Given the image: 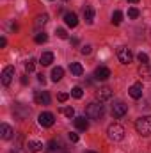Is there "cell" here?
Masks as SVG:
<instances>
[{"label":"cell","instance_id":"36","mask_svg":"<svg viewBox=\"0 0 151 153\" xmlns=\"http://www.w3.org/2000/svg\"><path fill=\"white\" fill-rule=\"evenodd\" d=\"M38 80H39V82H43V84H44V75H43V73H39V75H38Z\"/></svg>","mask_w":151,"mask_h":153},{"label":"cell","instance_id":"35","mask_svg":"<svg viewBox=\"0 0 151 153\" xmlns=\"http://www.w3.org/2000/svg\"><path fill=\"white\" fill-rule=\"evenodd\" d=\"M27 82H29V78H27V75H23V76H21V84H23V85H27Z\"/></svg>","mask_w":151,"mask_h":153},{"label":"cell","instance_id":"27","mask_svg":"<svg viewBox=\"0 0 151 153\" xmlns=\"http://www.w3.org/2000/svg\"><path fill=\"white\" fill-rule=\"evenodd\" d=\"M36 43H39V45H41V43H46V41H48V36H46V34H44V32H39V34H36Z\"/></svg>","mask_w":151,"mask_h":153},{"label":"cell","instance_id":"12","mask_svg":"<svg viewBox=\"0 0 151 153\" xmlns=\"http://www.w3.org/2000/svg\"><path fill=\"white\" fill-rule=\"evenodd\" d=\"M109 76H110V70L109 68H105V66L96 68V71H94V78L96 80H107Z\"/></svg>","mask_w":151,"mask_h":153},{"label":"cell","instance_id":"34","mask_svg":"<svg viewBox=\"0 0 151 153\" xmlns=\"http://www.w3.org/2000/svg\"><path fill=\"white\" fill-rule=\"evenodd\" d=\"M70 141L71 143H78V134H70Z\"/></svg>","mask_w":151,"mask_h":153},{"label":"cell","instance_id":"17","mask_svg":"<svg viewBox=\"0 0 151 153\" xmlns=\"http://www.w3.org/2000/svg\"><path fill=\"white\" fill-rule=\"evenodd\" d=\"M14 114H16V117H20V119H25L27 116L30 114V111L25 109V107H21V105H16L14 107Z\"/></svg>","mask_w":151,"mask_h":153},{"label":"cell","instance_id":"33","mask_svg":"<svg viewBox=\"0 0 151 153\" xmlns=\"http://www.w3.org/2000/svg\"><path fill=\"white\" fill-rule=\"evenodd\" d=\"M46 153H68L66 150H64V146L62 148H53V150H48Z\"/></svg>","mask_w":151,"mask_h":153},{"label":"cell","instance_id":"24","mask_svg":"<svg viewBox=\"0 0 151 153\" xmlns=\"http://www.w3.org/2000/svg\"><path fill=\"white\" fill-rule=\"evenodd\" d=\"M137 59H139L141 64H150V57H148V53H144V52H141V53L137 55Z\"/></svg>","mask_w":151,"mask_h":153},{"label":"cell","instance_id":"10","mask_svg":"<svg viewBox=\"0 0 151 153\" xmlns=\"http://www.w3.org/2000/svg\"><path fill=\"white\" fill-rule=\"evenodd\" d=\"M96 98H98L100 102L110 100V98H112V89H110V87H100V89L96 91Z\"/></svg>","mask_w":151,"mask_h":153},{"label":"cell","instance_id":"30","mask_svg":"<svg viewBox=\"0 0 151 153\" xmlns=\"http://www.w3.org/2000/svg\"><path fill=\"white\" fill-rule=\"evenodd\" d=\"M68 98H70V94H68V93H59V96H57V100H59L61 103H64Z\"/></svg>","mask_w":151,"mask_h":153},{"label":"cell","instance_id":"1","mask_svg":"<svg viewBox=\"0 0 151 153\" xmlns=\"http://www.w3.org/2000/svg\"><path fill=\"white\" fill-rule=\"evenodd\" d=\"M85 116H87L89 119H96V121H100V119L105 116V107L101 105V102H100V103H98V102H93V103L87 105V109H85Z\"/></svg>","mask_w":151,"mask_h":153},{"label":"cell","instance_id":"11","mask_svg":"<svg viewBox=\"0 0 151 153\" xmlns=\"http://www.w3.org/2000/svg\"><path fill=\"white\" fill-rule=\"evenodd\" d=\"M0 135H2V139H4V141H9V139H13L14 130H13L7 123H2V125H0Z\"/></svg>","mask_w":151,"mask_h":153},{"label":"cell","instance_id":"20","mask_svg":"<svg viewBox=\"0 0 151 153\" xmlns=\"http://www.w3.org/2000/svg\"><path fill=\"white\" fill-rule=\"evenodd\" d=\"M62 76H64V70H62L61 66H57V68L52 70V80H53V82H59Z\"/></svg>","mask_w":151,"mask_h":153},{"label":"cell","instance_id":"37","mask_svg":"<svg viewBox=\"0 0 151 153\" xmlns=\"http://www.w3.org/2000/svg\"><path fill=\"white\" fill-rule=\"evenodd\" d=\"M5 45H7V41H5V38H2L0 39V46H5Z\"/></svg>","mask_w":151,"mask_h":153},{"label":"cell","instance_id":"7","mask_svg":"<svg viewBox=\"0 0 151 153\" xmlns=\"http://www.w3.org/2000/svg\"><path fill=\"white\" fill-rule=\"evenodd\" d=\"M142 91H144V87H142V82H135L130 89H128V93H130V96L133 98V100H139V98H142Z\"/></svg>","mask_w":151,"mask_h":153},{"label":"cell","instance_id":"5","mask_svg":"<svg viewBox=\"0 0 151 153\" xmlns=\"http://www.w3.org/2000/svg\"><path fill=\"white\" fill-rule=\"evenodd\" d=\"M110 112H112V117H115V119H121L123 116L128 112V105H124L123 102H114Z\"/></svg>","mask_w":151,"mask_h":153},{"label":"cell","instance_id":"2","mask_svg":"<svg viewBox=\"0 0 151 153\" xmlns=\"http://www.w3.org/2000/svg\"><path fill=\"white\" fill-rule=\"evenodd\" d=\"M135 130H137L141 135H144V137L151 135V116H142V117H139V119L135 121Z\"/></svg>","mask_w":151,"mask_h":153},{"label":"cell","instance_id":"4","mask_svg":"<svg viewBox=\"0 0 151 153\" xmlns=\"http://www.w3.org/2000/svg\"><path fill=\"white\" fill-rule=\"evenodd\" d=\"M117 59H119L121 64H130V62L133 61V53H132L130 48L121 46V48H117Z\"/></svg>","mask_w":151,"mask_h":153},{"label":"cell","instance_id":"29","mask_svg":"<svg viewBox=\"0 0 151 153\" xmlns=\"http://www.w3.org/2000/svg\"><path fill=\"white\" fill-rule=\"evenodd\" d=\"M34 68H36V64H34V61L30 59L29 62H25V70H27V73H32L34 71Z\"/></svg>","mask_w":151,"mask_h":153},{"label":"cell","instance_id":"22","mask_svg":"<svg viewBox=\"0 0 151 153\" xmlns=\"http://www.w3.org/2000/svg\"><path fill=\"white\" fill-rule=\"evenodd\" d=\"M123 22V13L121 11H114V14H112V23L114 25H119Z\"/></svg>","mask_w":151,"mask_h":153},{"label":"cell","instance_id":"28","mask_svg":"<svg viewBox=\"0 0 151 153\" xmlns=\"http://www.w3.org/2000/svg\"><path fill=\"white\" fill-rule=\"evenodd\" d=\"M46 22H48V16H46V14H41V16H38V18H36V25H38V27L44 25Z\"/></svg>","mask_w":151,"mask_h":153},{"label":"cell","instance_id":"19","mask_svg":"<svg viewBox=\"0 0 151 153\" xmlns=\"http://www.w3.org/2000/svg\"><path fill=\"white\" fill-rule=\"evenodd\" d=\"M27 150L29 152H41L43 150V143H39V141H29L27 143Z\"/></svg>","mask_w":151,"mask_h":153},{"label":"cell","instance_id":"18","mask_svg":"<svg viewBox=\"0 0 151 153\" xmlns=\"http://www.w3.org/2000/svg\"><path fill=\"white\" fill-rule=\"evenodd\" d=\"M70 71H71V75L80 76L82 73H84V68H82L80 62H71V64H70Z\"/></svg>","mask_w":151,"mask_h":153},{"label":"cell","instance_id":"26","mask_svg":"<svg viewBox=\"0 0 151 153\" xmlns=\"http://www.w3.org/2000/svg\"><path fill=\"white\" fill-rule=\"evenodd\" d=\"M61 112L64 116H68V117H73L75 116V109L73 107H64V109H61Z\"/></svg>","mask_w":151,"mask_h":153},{"label":"cell","instance_id":"31","mask_svg":"<svg viewBox=\"0 0 151 153\" xmlns=\"http://www.w3.org/2000/svg\"><path fill=\"white\" fill-rule=\"evenodd\" d=\"M57 36H59L61 39H66V38H68V34H66V30H64V29H57Z\"/></svg>","mask_w":151,"mask_h":153},{"label":"cell","instance_id":"38","mask_svg":"<svg viewBox=\"0 0 151 153\" xmlns=\"http://www.w3.org/2000/svg\"><path fill=\"white\" fill-rule=\"evenodd\" d=\"M128 2H132V4H137V2H139V0H128Z\"/></svg>","mask_w":151,"mask_h":153},{"label":"cell","instance_id":"14","mask_svg":"<svg viewBox=\"0 0 151 153\" xmlns=\"http://www.w3.org/2000/svg\"><path fill=\"white\" fill-rule=\"evenodd\" d=\"M75 126L78 130H87L89 128V121L85 119V116H78V117H75Z\"/></svg>","mask_w":151,"mask_h":153},{"label":"cell","instance_id":"6","mask_svg":"<svg viewBox=\"0 0 151 153\" xmlns=\"http://www.w3.org/2000/svg\"><path fill=\"white\" fill-rule=\"evenodd\" d=\"M39 125L41 126H44V128H50V126H53V123H55V116L52 114V112H41L38 117Z\"/></svg>","mask_w":151,"mask_h":153},{"label":"cell","instance_id":"15","mask_svg":"<svg viewBox=\"0 0 151 153\" xmlns=\"http://www.w3.org/2000/svg\"><path fill=\"white\" fill-rule=\"evenodd\" d=\"M84 20L87 22V23H93L94 22V9L93 7H84Z\"/></svg>","mask_w":151,"mask_h":153},{"label":"cell","instance_id":"39","mask_svg":"<svg viewBox=\"0 0 151 153\" xmlns=\"http://www.w3.org/2000/svg\"><path fill=\"white\" fill-rule=\"evenodd\" d=\"M85 153H96V152H85Z\"/></svg>","mask_w":151,"mask_h":153},{"label":"cell","instance_id":"3","mask_svg":"<svg viewBox=\"0 0 151 153\" xmlns=\"http://www.w3.org/2000/svg\"><path fill=\"white\" fill-rule=\"evenodd\" d=\"M107 135H109V139L114 141V143L123 141V139H124V128H123L121 125L114 123V125H110V126L107 128Z\"/></svg>","mask_w":151,"mask_h":153},{"label":"cell","instance_id":"8","mask_svg":"<svg viewBox=\"0 0 151 153\" xmlns=\"http://www.w3.org/2000/svg\"><path fill=\"white\" fill-rule=\"evenodd\" d=\"M13 76H14V68L13 66L4 68V71H2V84L4 85H9L13 82Z\"/></svg>","mask_w":151,"mask_h":153},{"label":"cell","instance_id":"9","mask_svg":"<svg viewBox=\"0 0 151 153\" xmlns=\"http://www.w3.org/2000/svg\"><path fill=\"white\" fill-rule=\"evenodd\" d=\"M34 100L39 105H48L50 103V94H48V91H36Z\"/></svg>","mask_w":151,"mask_h":153},{"label":"cell","instance_id":"23","mask_svg":"<svg viewBox=\"0 0 151 153\" xmlns=\"http://www.w3.org/2000/svg\"><path fill=\"white\" fill-rule=\"evenodd\" d=\"M139 14H141V13H139L137 7H130V9H128V18L135 20V18H139Z\"/></svg>","mask_w":151,"mask_h":153},{"label":"cell","instance_id":"32","mask_svg":"<svg viewBox=\"0 0 151 153\" xmlns=\"http://www.w3.org/2000/svg\"><path fill=\"white\" fill-rule=\"evenodd\" d=\"M80 52H82L84 55H87V53H91V45H85V46H82V48H80Z\"/></svg>","mask_w":151,"mask_h":153},{"label":"cell","instance_id":"13","mask_svg":"<svg viewBox=\"0 0 151 153\" xmlns=\"http://www.w3.org/2000/svg\"><path fill=\"white\" fill-rule=\"evenodd\" d=\"M64 22H66V25H68V27H71V29H73V27L78 25V16H76L75 13H66V14H64Z\"/></svg>","mask_w":151,"mask_h":153},{"label":"cell","instance_id":"25","mask_svg":"<svg viewBox=\"0 0 151 153\" xmlns=\"http://www.w3.org/2000/svg\"><path fill=\"white\" fill-rule=\"evenodd\" d=\"M82 94H84L82 87H78V85H76V87H73V89H71V96H73V98H76V100H78V98H82Z\"/></svg>","mask_w":151,"mask_h":153},{"label":"cell","instance_id":"40","mask_svg":"<svg viewBox=\"0 0 151 153\" xmlns=\"http://www.w3.org/2000/svg\"><path fill=\"white\" fill-rule=\"evenodd\" d=\"M66 2H68V0H66Z\"/></svg>","mask_w":151,"mask_h":153},{"label":"cell","instance_id":"21","mask_svg":"<svg viewBox=\"0 0 151 153\" xmlns=\"http://www.w3.org/2000/svg\"><path fill=\"white\" fill-rule=\"evenodd\" d=\"M139 73H141V76H144V78H151V64H141Z\"/></svg>","mask_w":151,"mask_h":153},{"label":"cell","instance_id":"16","mask_svg":"<svg viewBox=\"0 0 151 153\" xmlns=\"http://www.w3.org/2000/svg\"><path fill=\"white\" fill-rule=\"evenodd\" d=\"M39 62H41L43 66H50V64L53 62V53H52V52H44V53L41 55Z\"/></svg>","mask_w":151,"mask_h":153}]
</instances>
